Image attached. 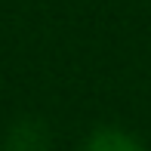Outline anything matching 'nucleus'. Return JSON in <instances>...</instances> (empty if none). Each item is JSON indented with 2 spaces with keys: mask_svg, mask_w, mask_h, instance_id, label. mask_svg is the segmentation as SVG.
<instances>
[{
  "mask_svg": "<svg viewBox=\"0 0 151 151\" xmlns=\"http://www.w3.org/2000/svg\"><path fill=\"white\" fill-rule=\"evenodd\" d=\"M86 151H142V148L123 129H96Z\"/></svg>",
  "mask_w": 151,
  "mask_h": 151,
  "instance_id": "obj_1",
  "label": "nucleus"
}]
</instances>
